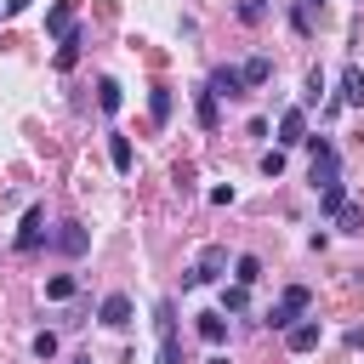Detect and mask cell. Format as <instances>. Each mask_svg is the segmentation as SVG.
<instances>
[{
  "label": "cell",
  "mask_w": 364,
  "mask_h": 364,
  "mask_svg": "<svg viewBox=\"0 0 364 364\" xmlns=\"http://www.w3.org/2000/svg\"><path fill=\"white\" fill-rule=\"evenodd\" d=\"M256 279H262V262H256V256H239V262H233V284H245V290H250Z\"/></svg>",
  "instance_id": "18"
},
{
  "label": "cell",
  "mask_w": 364,
  "mask_h": 364,
  "mask_svg": "<svg viewBox=\"0 0 364 364\" xmlns=\"http://www.w3.org/2000/svg\"><path fill=\"white\" fill-rule=\"evenodd\" d=\"M28 6H34V0H6V11H11V17H17V11H28Z\"/></svg>",
  "instance_id": "29"
},
{
  "label": "cell",
  "mask_w": 364,
  "mask_h": 364,
  "mask_svg": "<svg viewBox=\"0 0 364 364\" xmlns=\"http://www.w3.org/2000/svg\"><path fill=\"white\" fill-rule=\"evenodd\" d=\"M222 307H228V313H239V307H245V284H233V290H222Z\"/></svg>",
  "instance_id": "27"
},
{
  "label": "cell",
  "mask_w": 364,
  "mask_h": 364,
  "mask_svg": "<svg viewBox=\"0 0 364 364\" xmlns=\"http://www.w3.org/2000/svg\"><path fill=\"white\" fill-rule=\"evenodd\" d=\"M148 114H154V125L171 119V85H154V91H148Z\"/></svg>",
  "instance_id": "15"
},
{
  "label": "cell",
  "mask_w": 364,
  "mask_h": 364,
  "mask_svg": "<svg viewBox=\"0 0 364 364\" xmlns=\"http://www.w3.org/2000/svg\"><path fill=\"white\" fill-rule=\"evenodd\" d=\"M193 114H199V125H205V131H210V125H216V119H222V97H216V91H210V85H205V91H199V102H193Z\"/></svg>",
  "instance_id": "11"
},
{
  "label": "cell",
  "mask_w": 364,
  "mask_h": 364,
  "mask_svg": "<svg viewBox=\"0 0 364 364\" xmlns=\"http://www.w3.org/2000/svg\"><path fill=\"white\" fill-rule=\"evenodd\" d=\"M119 102H125L119 80H97V108H102V114H119Z\"/></svg>",
  "instance_id": "13"
},
{
  "label": "cell",
  "mask_w": 364,
  "mask_h": 364,
  "mask_svg": "<svg viewBox=\"0 0 364 364\" xmlns=\"http://www.w3.org/2000/svg\"><path fill=\"white\" fill-rule=\"evenodd\" d=\"M210 91H216V97H245V74L222 63V68H210Z\"/></svg>",
  "instance_id": "9"
},
{
  "label": "cell",
  "mask_w": 364,
  "mask_h": 364,
  "mask_svg": "<svg viewBox=\"0 0 364 364\" xmlns=\"http://www.w3.org/2000/svg\"><path fill=\"white\" fill-rule=\"evenodd\" d=\"M210 364H228V358H222V353H216V358H210Z\"/></svg>",
  "instance_id": "31"
},
{
  "label": "cell",
  "mask_w": 364,
  "mask_h": 364,
  "mask_svg": "<svg viewBox=\"0 0 364 364\" xmlns=\"http://www.w3.org/2000/svg\"><path fill=\"white\" fill-rule=\"evenodd\" d=\"M279 142H284V148L307 142V114H301V108H284V119H279Z\"/></svg>",
  "instance_id": "10"
},
{
  "label": "cell",
  "mask_w": 364,
  "mask_h": 364,
  "mask_svg": "<svg viewBox=\"0 0 364 364\" xmlns=\"http://www.w3.org/2000/svg\"><path fill=\"white\" fill-rule=\"evenodd\" d=\"M199 336H205L210 347H222V341H228V324H222V313H199Z\"/></svg>",
  "instance_id": "16"
},
{
  "label": "cell",
  "mask_w": 364,
  "mask_h": 364,
  "mask_svg": "<svg viewBox=\"0 0 364 364\" xmlns=\"http://www.w3.org/2000/svg\"><path fill=\"white\" fill-rule=\"evenodd\" d=\"M80 46H85V40H80V28H74V34L57 46V68H74V63H80Z\"/></svg>",
  "instance_id": "19"
},
{
  "label": "cell",
  "mask_w": 364,
  "mask_h": 364,
  "mask_svg": "<svg viewBox=\"0 0 364 364\" xmlns=\"http://www.w3.org/2000/svg\"><path fill=\"white\" fill-rule=\"evenodd\" d=\"M34 358H57V336H51V330L34 336Z\"/></svg>",
  "instance_id": "25"
},
{
  "label": "cell",
  "mask_w": 364,
  "mask_h": 364,
  "mask_svg": "<svg viewBox=\"0 0 364 364\" xmlns=\"http://www.w3.org/2000/svg\"><path fill=\"white\" fill-rule=\"evenodd\" d=\"M307 154H313V159H307L313 188H318V193H324V188H336V182H341V159H336V148H330L324 136H307Z\"/></svg>",
  "instance_id": "2"
},
{
  "label": "cell",
  "mask_w": 364,
  "mask_h": 364,
  "mask_svg": "<svg viewBox=\"0 0 364 364\" xmlns=\"http://www.w3.org/2000/svg\"><path fill=\"white\" fill-rule=\"evenodd\" d=\"M307 307H313V290H307V284H290V290L267 307V318H262V324H267V330H296Z\"/></svg>",
  "instance_id": "1"
},
{
  "label": "cell",
  "mask_w": 364,
  "mask_h": 364,
  "mask_svg": "<svg viewBox=\"0 0 364 364\" xmlns=\"http://www.w3.org/2000/svg\"><path fill=\"white\" fill-rule=\"evenodd\" d=\"M51 245H57L63 256H85V250H91V233H85L80 222H63V228L51 233Z\"/></svg>",
  "instance_id": "6"
},
{
  "label": "cell",
  "mask_w": 364,
  "mask_h": 364,
  "mask_svg": "<svg viewBox=\"0 0 364 364\" xmlns=\"http://www.w3.org/2000/svg\"><path fill=\"white\" fill-rule=\"evenodd\" d=\"M40 239H46V210L28 205L23 210V228H17V250H40Z\"/></svg>",
  "instance_id": "5"
},
{
  "label": "cell",
  "mask_w": 364,
  "mask_h": 364,
  "mask_svg": "<svg viewBox=\"0 0 364 364\" xmlns=\"http://www.w3.org/2000/svg\"><path fill=\"white\" fill-rule=\"evenodd\" d=\"M46 34H57V40L74 34V0H57V6L46 11Z\"/></svg>",
  "instance_id": "8"
},
{
  "label": "cell",
  "mask_w": 364,
  "mask_h": 364,
  "mask_svg": "<svg viewBox=\"0 0 364 364\" xmlns=\"http://www.w3.org/2000/svg\"><path fill=\"white\" fill-rule=\"evenodd\" d=\"M262 171H267V176H279V171H284V154H279V148H273V154H262Z\"/></svg>",
  "instance_id": "28"
},
{
  "label": "cell",
  "mask_w": 364,
  "mask_h": 364,
  "mask_svg": "<svg viewBox=\"0 0 364 364\" xmlns=\"http://www.w3.org/2000/svg\"><path fill=\"white\" fill-rule=\"evenodd\" d=\"M341 102H364V74H358V68L341 74Z\"/></svg>",
  "instance_id": "21"
},
{
  "label": "cell",
  "mask_w": 364,
  "mask_h": 364,
  "mask_svg": "<svg viewBox=\"0 0 364 364\" xmlns=\"http://www.w3.org/2000/svg\"><path fill=\"white\" fill-rule=\"evenodd\" d=\"M336 222H341V233H364V210H358V205H347Z\"/></svg>",
  "instance_id": "24"
},
{
  "label": "cell",
  "mask_w": 364,
  "mask_h": 364,
  "mask_svg": "<svg viewBox=\"0 0 364 364\" xmlns=\"http://www.w3.org/2000/svg\"><path fill=\"white\" fill-rule=\"evenodd\" d=\"M222 267H228V250H222V245H205V250H199V262L188 267V279H182V284H188V290H193V284H210Z\"/></svg>",
  "instance_id": "4"
},
{
  "label": "cell",
  "mask_w": 364,
  "mask_h": 364,
  "mask_svg": "<svg viewBox=\"0 0 364 364\" xmlns=\"http://www.w3.org/2000/svg\"><path fill=\"white\" fill-rule=\"evenodd\" d=\"M154 330H159V364H182V347H176V318H171V301H165V296L154 301Z\"/></svg>",
  "instance_id": "3"
},
{
  "label": "cell",
  "mask_w": 364,
  "mask_h": 364,
  "mask_svg": "<svg viewBox=\"0 0 364 364\" xmlns=\"http://www.w3.org/2000/svg\"><path fill=\"white\" fill-rule=\"evenodd\" d=\"M318 91H324V74H318V68H307V91H301V97H307V102H318Z\"/></svg>",
  "instance_id": "26"
},
{
  "label": "cell",
  "mask_w": 364,
  "mask_h": 364,
  "mask_svg": "<svg viewBox=\"0 0 364 364\" xmlns=\"http://www.w3.org/2000/svg\"><path fill=\"white\" fill-rule=\"evenodd\" d=\"M68 364H91V353H80V358H68Z\"/></svg>",
  "instance_id": "30"
},
{
  "label": "cell",
  "mask_w": 364,
  "mask_h": 364,
  "mask_svg": "<svg viewBox=\"0 0 364 364\" xmlns=\"http://www.w3.org/2000/svg\"><path fill=\"white\" fill-rule=\"evenodd\" d=\"M108 159H114V171H119V176H131V165H136V154H131V142H125V136H108Z\"/></svg>",
  "instance_id": "14"
},
{
  "label": "cell",
  "mask_w": 364,
  "mask_h": 364,
  "mask_svg": "<svg viewBox=\"0 0 364 364\" xmlns=\"http://www.w3.org/2000/svg\"><path fill=\"white\" fill-rule=\"evenodd\" d=\"M239 74H245V85H267V74H273V63H267V57H250V63H245Z\"/></svg>",
  "instance_id": "20"
},
{
  "label": "cell",
  "mask_w": 364,
  "mask_h": 364,
  "mask_svg": "<svg viewBox=\"0 0 364 364\" xmlns=\"http://www.w3.org/2000/svg\"><path fill=\"white\" fill-rule=\"evenodd\" d=\"M318 210H324V216H341V210H347V188H341V182L324 188V193H318Z\"/></svg>",
  "instance_id": "17"
},
{
  "label": "cell",
  "mask_w": 364,
  "mask_h": 364,
  "mask_svg": "<svg viewBox=\"0 0 364 364\" xmlns=\"http://www.w3.org/2000/svg\"><path fill=\"white\" fill-rule=\"evenodd\" d=\"M46 296H51V301H68V296H74V279H68V273L46 279Z\"/></svg>",
  "instance_id": "22"
},
{
  "label": "cell",
  "mask_w": 364,
  "mask_h": 364,
  "mask_svg": "<svg viewBox=\"0 0 364 364\" xmlns=\"http://www.w3.org/2000/svg\"><path fill=\"white\" fill-rule=\"evenodd\" d=\"M97 318H102L108 330H125V324H131V296H125V290H114V296H102V307H97Z\"/></svg>",
  "instance_id": "7"
},
{
  "label": "cell",
  "mask_w": 364,
  "mask_h": 364,
  "mask_svg": "<svg viewBox=\"0 0 364 364\" xmlns=\"http://www.w3.org/2000/svg\"><path fill=\"white\" fill-rule=\"evenodd\" d=\"M267 17V0H239V23H262Z\"/></svg>",
  "instance_id": "23"
},
{
  "label": "cell",
  "mask_w": 364,
  "mask_h": 364,
  "mask_svg": "<svg viewBox=\"0 0 364 364\" xmlns=\"http://www.w3.org/2000/svg\"><path fill=\"white\" fill-rule=\"evenodd\" d=\"M318 336H324L318 324H296V330H284V341H290V353H313V347H318Z\"/></svg>",
  "instance_id": "12"
}]
</instances>
